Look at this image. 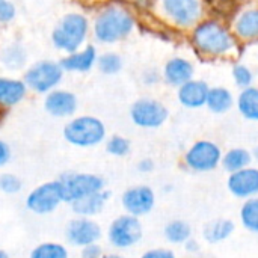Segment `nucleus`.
Segmentation results:
<instances>
[{
	"label": "nucleus",
	"mask_w": 258,
	"mask_h": 258,
	"mask_svg": "<svg viewBox=\"0 0 258 258\" xmlns=\"http://www.w3.org/2000/svg\"><path fill=\"white\" fill-rule=\"evenodd\" d=\"M194 48L206 57H224L236 51L237 38L224 21L218 18L201 20L190 32Z\"/></svg>",
	"instance_id": "1"
},
{
	"label": "nucleus",
	"mask_w": 258,
	"mask_h": 258,
	"mask_svg": "<svg viewBox=\"0 0 258 258\" xmlns=\"http://www.w3.org/2000/svg\"><path fill=\"white\" fill-rule=\"evenodd\" d=\"M135 29L132 14L119 6L103 9L94 23V35L103 44H113L127 38Z\"/></svg>",
	"instance_id": "2"
},
{
	"label": "nucleus",
	"mask_w": 258,
	"mask_h": 258,
	"mask_svg": "<svg viewBox=\"0 0 258 258\" xmlns=\"http://www.w3.org/2000/svg\"><path fill=\"white\" fill-rule=\"evenodd\" d=\"M89 30L88 18L82 14L71 12L60 18L57 26L54 27L51 33L53 45L57 50H62L65 53H74L77 51L82 44L85 42Z\"/></svg>",
	"instance_id": "3"
},
{
	"label": "nucleus",
	"mask_w": 258,
	"mask_h": 258,
	"mask_svg": "<svg viewBox=\"0 0 258 258\" xmlns=\"http://www.w3.org/2000/svg\"><path fill=\"white\" fill-rule=\"evenodd\" d=\"M63 138L74 147L91 148L106 139V127L95 116H79L63 127Z\"/></svg>",
	"instance_id": "4"
},
{
	"label": "nucleus",
	"mask_w": 258,
	"mask_h": 258,
	"mask_svg": "<svg viewBox=\"0 0 258 258\" xmlns=\"http://www.w3.org/2000/svg\"><path fill=\"white\" fill-rule=\"evenodd\" d=\"M221 147L207 139H200L194 142L184 153V165L194 172H212L221 166L222 160Z\"/></svg>",
	"instance_id": "5"
},
{
	"label": "nucleus",
	"mask_w": 258,
	"mask_h": 258,
	"mask_svg": "<svg viewBox=\"0 0 258 258\" xmlns=\"http://www.w3.org/2000/svg\"><path fill=\"white\" fill-rule=\"evenodd\" d=\"M163 15L180 29L195 27L204 15L203 0H160Z\"/></svg>",
	"instance_id": "6"
},
{
	"label": "nucleus",
	"mask_w": 258,
	"mask_h": 258,
	"mask_svg": "<svg viewBox=\"0 0 258 258\" xmlns=\"http://www.w3.org/2000/svg\"><path fill=\"white\" fill-rule=\"evenodd\" d=\"M63 203V189L59 180L47 181L35 187L26 198V207L39 216L53 213Z\"/></svg>",
	"instance_id": "7"
},
{
	"label": "nucleus",
	"mask_w": 258,
	"mask_h": 258,
	"mask_svg": "<svg viewBox=\"0 0 258 258\" xmlns=\"http://www.w3.org/2000/svg\"><path fill=\"white\" fill-rule=\"evenodd\" d=\"M142 234L144 230L139 218L128 213L115 218L107 230L109 243L118 249H128L138 245L142 239Z\"/></svg>",
	"instance_id": "8"
},
{
	"label": "nucleus",
	"mask_w": 258,
	"mask_h": 258,
	"mask_svg": "<svg viewBox=\"0 0 258 258\" xmlns=\"http://www.w3.org/2000/svg\"><path fill=\"white\" fill-rule=\"evenodd\" d=\"M59 181L63 189V203H74L104 189V180L95 174H63Z\"/></svg>",
	"instance_id": "9"
},
{
	"label": "nucleus",
	"mask_w": 258,
	"mask_h": 258,
	"mask_svg": "<svg viewBox=\"0 0 258 258\" xmlns=\"http://www.w3.org/2000/svg\"><path fill=\"white\" fill-rule=\"evenodd\" d=\"M63 70L60 63L53 60H41L33 63L24 74V83L35 92H50L62 80Z\"/></svg>",
	"instance_id": "10"
},
{
	"label": "nucleus",
	"mask_w": 258,
	"mask_h": 258,
	"mask_svg": "<svg viewBox=\"0 0 258 258\" xmlns=\"http://www.w3.org/2000/svg\"><path fill=\"white\" fill-rule=\"evenodd\" d=\"M168 118V107L154 98H139L130 107V119L141 128H159Z\"/></svg>",
	"instance_id": "11"
},
{
	"label": "nucleus",
	"mask_w": 258,
	"mask_h": 258,
	"mask_svg": "<svg viewBox=\"0 0 258 258\" xmlns=\"http://www.w3.org/2000/svg\"><path fill=\"white\" fill-rule=\"evenodd\" d=\"M65 237L70 245L85 248L88 245L97 243L101 239V227L91 218L77 216L76 219L68 222Z\"/></svg>",
	"instance_id": "12"
},
{
	"label": "nucleus",
	"mask_w": 258,
	"mask_h": 258,
	"mask_svg": "<svg viewBox=\"0 0 258 258\" xmlns=\"http://www.w3.org/2000/svg\"><path fill=\"white\" fill-rule=\"evenodd\" d=\"M124 210L136 218L148 215L156 206V194L150 186L141 184L128 187L121 198Z\"/></svg>",
	"instance_id": "13"
},
{
	"label": "nucleus",
	"mask_w": 258,
	"mask_h": 258,
	"mask_svg": "<svg viewBox=\"0 0 258 258\" xmlns=\"http://www.w3.org/2000/svg\"><path fill=\"white\" fill-rule=\"evenodd\" d=\"M227 187L230 194L239 200H249L258 197V168L248 166L228 175Z\"/></svg>",
	"instance_id": "14"
},
{
	"label": "nucleus",
	"mask_w": 258,
	"mask_h": 258,
	"mask_svg": "<svg viewBox=\"0 0 258 258\" xmlns=\"http://www.w3.org/2000/svg\"><path fill=\"white\" fill-rule=\"evenodd\" d=\"M231 30L236 35L237 41H258V6H248L237 12L231 23Z\"/></svg>",
	"instance_id": "15"
},
{
	"label": "nucleus",
	"mask_w": 258,
	"mask_h": 258,
	"mask_svg": "<svg viewBox=\"0 0 258 258\" xmlns=\"http://www.w3.org/2000/svg\"><path fill=\"white\" fill-rule=\"evenodd\" d=\"M177 98L178 103L190 110H197L206 106L207 101V94H209V83L204 80H198V79H192L189 82H186L184 85H181L180 88H177Z\"/></svg>",
	"instance_id": "16"
},
{
	"label": "nucleus",
	"mask_w": 258,
	"mask_h": 258,
	"mask_svg": "<svg viewBox=\"0 0 258 258\" xmlns=\"http://www.w3.org/2000/svg\"><path fill=\"white\" fill-rule=\"evenodd\" d=\"M195 76V67L194 63L181 56H175L171 57L165 67H163V73L162 77L163 80L174 88H180L181 85H184L186 82L192 80Z\"/></svg>",
	"instance_id": "17"
},
{
	"label": "nucleus",
	"mask_w": 258,
	"mask_h": 258,
	"mask_svg": "<svg viewBox=\"0 0 258 258\" xmlns=\"http://www.w3.org/2000/svg\"><path fill=\"white\" fill-rule=\"evenodd\" d=\"M44 109L56 118L71 116L77 109V97L63 89H53L44 100Z\"/></svg>",
	"instance_id": "18"
},
{
	"label": "nucleus",
	"mask_w": 258,
	"mask_h": 258,
	"mask_svg": "<svg viewBox=\"0 0 258 258\" xmlns=\"http://www.w3.org/2000/svg\"><path fill=\"white\" fill-rule=\"evenodd\" d=\"M97 50L89 45L83 50H77L74 53H70L67 57L60 60V67L63 71H73V73H88L95 63H97Z\"/></svg>",
	"instance_id": "19"
},
{
	"label": "nucleus",
	"mask_w": 258,
	"mask_h": 258,
	"mask_svg": "<svg viewBox=\"0 0 258 258\" xmlns=\"http://www.w3.org/2000/svg\"><path fill=\"white\" fill-rule=\"evenodd\" d=\"M109 198H110V192L103 189V190H100L97 194H92L89 197H85V198H82L79 201L71 203V209L77 216L92 218V216L103 212V209L106 207Z\"/></svg>",
	"instance_id": "20"
},
{
	"label": "nucleus",
	"mask_w": 258,
	"mask_h": 258,
	"mask_svg": "<svg viewBox=\"0 0 258 258\" xmlns=\"http://www.w3.org/2000/svg\"><path fill=\"white\" fill-rule=\"evenodd\" d=\"M27 86L23 80L0 77V107H12L21 103L26 97Z\"/></svg>",
	"instance_id": "21"
},
{
	"label": "nucleus",
	"mask_w": 258,
	"mask_h": 258,
	"mask_svg": "<svg viewBox=\"0 0 258 258\" xmlns=\"http://www.w3.org/2000/svg\"><path fill=\"white\" fill-rule=\"evenodd\" d=\"M234 106V95L225 86H212L207 94L206 107L216 115L228 113Z\"/></svg>",
	"instance_id": "22"
},
{
	"label": "nucleus",
	"mask_w": 258,
	"mask_h": 258,
	"mask_svg": "<svg viewBox=\"0 0 258 258\" xmlns=\"http://www.w3.org/2000/svg\"><path fill=\"white\" fill-rule=\"evenodd\" d=\"M234 222L230 219H215L210 221L204 225L203 228V237L206 242L215 245V243H221L227 239H230L234 233Z\"/></svg>",
	"instance_id": "23"
},
{
	"label": "nucleus",
	"mask_w": 258,
	"mask_h": 258,
	"mask_svg": "<svg viewBox=\"0 0 258 258\" xmlns=\"http://www.w3.org/2000/svg\"><path fill=\"white\" fill-rule=\"evenodd\" d=\"M239 113L251 122H258V88L249 86L240 91L236 100Z\"/></svg>",
	"instance_id": "24"
},
{
	"label": "nucleus",
	"mask_w": 258,
	"mask_h": 258,
	"mask_svg": "<svg viewBox=\"0 0 258 258\" xmlns=\"http://www.w3.org/2000/svg\"><path fill=\"white\" fill-rule=\"evenodd\" d=\"M251 163H252L251 151L246 150V148H242V147L230 148L228 151H225L222 154V160H221V166L228 174L245 169V168L251 166Z\"/></svg>",
	"instance_id": "25"
},
{
	"label": "nucleus",
	"mask_w": 258,
	"mask_h": 258,
	"mask_svg": "<svg viewBox=\"0 0 258 258\" xmlns=\"http://www.w3.org/2000/svg\"><path fill=\"white\" fill-rule=\"evenodd\" d=\"M163 236L172 245H184L192 237V228L186 221L174 219L165 225Z\"/></svg>",
	"instance_id": "26"
},
{
	"label": "nucleus",
	"mask_w": 258,
	"mask_h": 258,
	"mask_svg": "<svg viewBox=\"0 0 258 258\" xmlns=\"http://www.w3.org/2000/svg\"><path fill=\"white\" fill-rule=\"evenodd\" d=\"M240 222L251 233H258V197L245 200L240 207Z\"/></svg>",
	"instance_id": "27"
},
{
	"label": "nucleus",
	"mask_w": 258,
	"mask_h": 258,
	"mask_svg": "<svg viewBox=\"0 0 258 258\" xmlns=\"http://www.w3.org/2000/svg\"><path fill=\"white\" fill-rule=\"evenodd\" d=\"M2 63L9 70H20L26 63V50L20 44H11L2 51Z\"/></svg>",
	"instance_id": "28"
},
{
	"label": "nucleus",
	"mask_w": 258,
	"mask_h": 258,
	"mask_svg": "<svg viewBox=\"0 0 258 258\" xmlns=\"http://www.w3.org/2000/svg\"><path fill=\"white\" fill-rule=\"evenodd\" d=\"M68 251L63 245L56 242H44L32 249L29 258H68Z\"/></svg>",
	"instance_id": "29"
},
{
	"label": "nucleus",
	"mask_w": 258,
	"mask_h": 258,
	"mask_svg": "<svg viewBox=\"0 0 258 258\" xmlns=\"http://www.w3.org/2000/svg\"><path fill=\"white\" fill-rule=\"evenodd\" d=\"M97 65H98V70L103 74L113 76V74H118L122 70V59H121L119 54L107 51V53H103L97 59Z\"/></svg>",
	"instance_id": "30"
},
{
	"label": "nucleus",
	"mask_w": 258,
	"mask_h": 258,
	"mask_svg": "<svg viewBox=\"0 0 258 258\" xmlns=\"http://www.w3.org/2000/svg\"><path fill=\"white\" fill-rule=\"evenodd\" d=\"M231 76H233V80H234L236 86L240 88V89L249 88V86H252V83H254V73H252V70H251L248 65H245V63H236V65L233 67Z\"/></svg>",
	"instance_id": "31"
},
{
	"label": "nucleus",
	"mask_w": 258,
	"mask_h": 258,
	"mask_svg": "<svg viewBox=\"0 0 258 258\" xmlns=\"http://www.w3.org/2000/svg\"><path fill=\"white\" fill-rule=\"evenodd\" d=\"M106 151L115 157H124L130 153V141L124 136H112L106 142Z\"/></svg>",
	"instance_id": "32"
},
{
	"label": "nucleus",
	"mask_w": 258,
	"mask_h": 258,
	"mask_svg": "<svg viewBox=\"0 0 258 258\" xmlns=\"http://www.w3.org/2000/svg\"><path fill=\"white\" fill-rule=\"evenodd\" d=\"M23 183L14 174H2L0 175V190L6 195H15L21 190Z\"/></svg>",
	"instance_id": "33"
},
{
	"label": "nucleus",
	"mask_w": 258,
	"mask_h": 258,
	"mask_svg": "<svg viewBox=\"0 0 258 258\" xmlns=\"http://www.w3.org/2000/svg\"><path fill=\"white\" fill-rule=\"evenodd\" d=\"M15 17V6L9 0H0V23H9Z\"/></svg>",
	"instance_id": "34"
},
{
	"label": "nucleus",
	"mask_w": 258,
	"mask_h": 258,
	"mask_svg": "<svg viewBox=\"0 0 258 258\" xmlns=\"http://www.w3.org/2000/svg\"><path fill=\"white\" fill-rule=\"evenodd\" d=\"M139 258H177L175 254L171 249H165V248H154L150 249L147 252H144Z\"/></svg>",
	"instance_id": "35"
},
{
	"label": "nucleus",
	"mask_w": 258,
	"mask_h": 258,
	"mask_svg": "<svg viewBox=\"0 0 258 258\" xmlns=\"http://www.w3.org/2000/svg\"><path fill=\"white\" fill-rule=\"evenodd\" d=\"M103 257V249L100 245L92 243L85 248H82V258H101Z\"/></svg>",
	"instance_id": "36"
},
{
	"label": "nucleus",
	"mask_w": 258,
	"mask_h": 258,
	"mask_svg": "<svg viewBox=\"0 0 258 258\" xmlns=\"http://www.w3.org/2000/svg\"><path fill=\"white\" fill-rule=\"evenodd\" d=\"M9 160H11V148L5 141L0 139V168L5 166Z\"/></svg>",
	"instance_id": "37"
},
{
	"label": "nucleus",
	"mask_w": 258,
	"mask_h": 258,
	"mask_svg": "<svg viewBox=\"0 0 258 258\" xmlns=\"http://www.w3.org/2000/svg\"><path fill=\"white\" fill-rule=\"evenodd\" d=\"M159 80H160V76H159V73L156 70H148V71L144 73V82H145V85L151 86V85H156Z\"/></svg>",
	"instance_id": "38"
},
{
	"label": "nucleus",
	"mask_w": 258,
	"mask_h": 258,
	"mask_svg": "<svg viewBox=\"0 0 258 258\" xmlns=\"http://www.w3.org/2000/svg\"><path fill=\"white\" fill-rule=\"evenodd\" d=\"M154 169V162L151 159H142L139 163H138V171L142 172V174H148Z\"/></svg>",
	"instance_id": "39"
},
{
	"label": "nucleus",
	"mask_w": 258,
	"mask_h": 258,
	"mask_svg": "<svg viewBox=\"0 0 258 258\" xmlns=\"http://www.w3.org/2000/svg\"><path fill=\"white\" fill-rule=\"evenodd\" d=\"M184 249H186L187 252L195 254V252H198V251H200V243H198L194 237H190V239L184 243Z\"/></svg>",
	"instance_id": "40"
},
{
	"label": "nucleus",
	"mask_w": 258,
	"mask_h": 258,
	"mask_svg": "<svg viewBox=\"0 0 258 258\" xmlns=\"http://www.w3.org/2000/svg\"><path fill=\"white\" fill-rule=\"evenodd\" d=\"M251 156H252V160L258 162V147H255V148L251 151Z\"/></svg>",
	"instance_id": "41"
},
{
	"label": "nucleus",
	"mask_w": 258,
	"mask_h": 258,
	"mask_svg": "<svg viewBox=\"0 0 258 258\" xmlns=\"http://www.w3.org/2000/svg\"><path fill=\"white\" fill-rule=\"evenodd\" d=\"M101 258H124V257H121V255H116V254H110V255H103Z\"/></svg>",
	"instance_id": "42"
},
{
	"label": "nucleus",
	"mask_w": 258,
	"mask_h": 258,
	"mask_svg": "<svg viewBox=\"0 0 258 258\" xmlns=\"http://www.w3.org/2000/svg\"><path fill=\"white\" fill-rule=\"evenodd\" d=\"M0 258H9V255H8L3 249H0Z\"/></svg>",
	"instance_id": "43"
}]
</instances>
